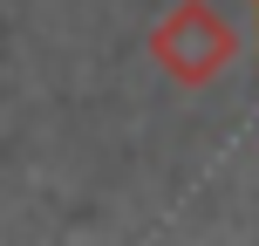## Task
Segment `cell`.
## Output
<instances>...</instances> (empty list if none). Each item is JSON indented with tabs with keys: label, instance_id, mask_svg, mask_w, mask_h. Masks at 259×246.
<instances>
[{
	"label": "cell",
	"instance_id": "cell-1",
	"mask_svg": "<svg viewBox=\"0 0 259 246\" xmlns=\"http://www.w3.org/2000/svg\"><path fill=\"white\" fill-rule=\"evenodd\" d=\"M232 55H239V27L211 0H178L150 27V68L170 89H211L232 68Z\"/></svg>",
	"mask_w": 259,
	"mask_h": 246
}]
</instances>
